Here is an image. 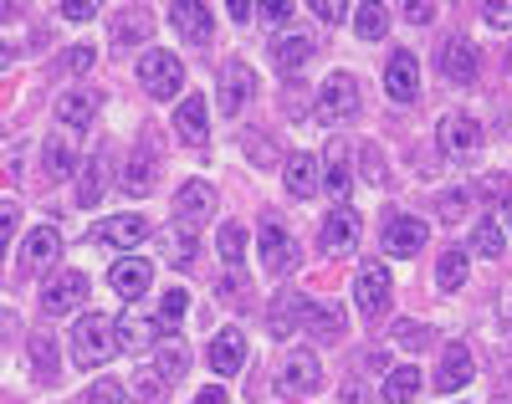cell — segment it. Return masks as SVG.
Here are the masks:
<instances>
[{
    "label": "cell",
    "mask_w": 512,
    "mask_h": 404,
    "mask_svg": "<svg viewBox=\"0 0 512 404\" xmlns=\"http://www.w3.org/2000/svg\"><path fill=\"white\" fill-rule=\"evenodd\" d=\"M113 348H118V318H108V312L77 318V328H72V364L98 369L103 358H113Z\"/></svg>",
    "instance_id": "6da1fadb"
},
{
    "label": "cell",
    "mask_w": 512,
    "mask_h": 404,
    "mask_svg": "<svg viewBox=\"0 0 512 404\" xmlns=\"http://www.w3.org/2000/svg\"><path fill=\"white\" fill-rule=\"evenodd\" d=\"M139 82H144V93L149 98H180V87H185V67H180V57L175 52H149L144 62H139Z\"/></svg>",
    "instance_id": "7a4b0ae2"
},
{
    "label": "cell",
    "mask_w": 512,
    "mask_h": 404,
    "mask_svg": "<svg viewBox=\"0 0 512 404\" xmlns=\"http://www.w3.org/2000/svg\"><path fill=\"white\" fill-rule=\"evenodd\" d=\"M359 103H364V93H359V82H354L349 72H333V77L318 87V118H328V123L354 118Z\"/></svg>",
    "instance_id": "3957f363"
},
{
    "label": "cell",
    "mask_w": 512,
    "mask_h": 404,
    "mask_svg": "<svg viewBox=\"0 0 512 404\" xmlns=\"http://www.w3.org/2000/svg\"><path fill=\"white\" fill-rule=\"evenodd\" d=\"M390 292H395L390 266H384V261H364L359 277H354V302H359L364 318H379V312L390 307Z\"/></svg>",
    "instance_id": "277c9868"
},
{
    "label": "cell",
    "mask_w": 512,
    "mask_h": 404,
    "mask_svg": "<svg viewBox=\"0 0 512 404\" xmlns=\"http://www.w3.org/2000/svg\"><path fill=\"white\" fill-rule=\"evenodd\" d=\"M436 139H441V154L446 159H472L482 149V123L472 113H451V118H441Z\"/></svg>",
    "instance_id": "5b68a950"
},
{
    "label": "cell",
    "mask_w": 512,
    "mask_h": 404,
    "mask_svg": "<svg viewBox=\"0 0 512 404\" xmlns=\"http://www.w3.org/2000/svg\"><path fill=\"white\" fill-rule=\"evenodd\" d=\"M323 384V364L318 353H287L277 369V394H313Z\"/></svg>",
    "instance_id": "8992f818"
},
{
    "label": "cell",
    "mask_w": 512,
    "mask_h": 404,
    "mask_svg": "<svg viewBox=\"0 0 512 404\" xmlns=\"http://www.w3.org/2000/svg\"><path fill=\"white\" fill-rule=\"evenodd\" d=\"M425 236H431V226H425L420 215H390L384 220V251L390 256H415L425 246Z\"/></svg>",
    "instance_id": "52a82bcc"
},
{
    "label": "cell",
    "mask_w": 512,
    "mask_h": 404,
    "mask_svg": "<svg viewBox=\"0 0 512 404\" xmlns=\"http://www.w3.org/2000/svg\"><path fill=\"white\" fill-rule=\"evenodd\" d=\"M384 93H390L395 103H415V93H420V62H415V52H395L390 62H384Z\"/></svg>",
    "instance_id": "ba28073f"
},
{
    "label": "cell",
    "mask_w": 512,
    "mask_h": 404,
    "mask_svg": "<svg viewBox=\"0 0 512 404\" xmlns=\"http://www.w3.org/2000/svg\"><path fill=\"white\" fill-rule=\"evenodd\" d=\"M108 282H113V292H118L123 302H139V297L154 287V266H149V261H139V256H123V261H113Z\"/></svg>",
    "instance_id": "9c48e42d"
},
{
    "label": "cell",
    "mask_w": 512,
    "mask_h": 404,
    "mask_svg": "<svg viewBox=\"0 0 512 404\" xmlns=\"http://www.w3.org/2000/svg\"><path fill=\"white\" fill-rule=\"evenodd\" d=\"M93 241H103L113 251H134L139 241H149V220L144 215H113L103 226H93Z\"/></svg>",
    "instance_id": "30bf717a"
},
{
    "label": "cell",
    "mask_w": 512,
    "mask_h": 404,
    "mask_svg": "<svg viewBox=\"0 0 512 404\" xmlns=\"http://www.w3.org/2000/svg\"><path fill=\"white\" fill-rule=\"evenodd\" d=\"M354 246H359V215L349 205H338L323 220V251L328 256H354Z\"/></svg>",
    "instance_id": "8fae6325"
},
{
    "label": "cell",
    "mask_w": 512,
    "mask_h": 404,
    "mask_svg": "<svg viewBox=\"0 0 512 404\" xmlns=\"http://www.w3.org/2000/svg\"><path fill=\"white\" fill-rule=\"evenodd\" d=\"M262 266H267L272 277H287L292 266H297V241L277 226V220H267V226H262Z\"/></svg>",
    "instance_id": "7c38bea8"
},
{
    "label": "cell",
    "mask_w": 512,
    "mask_h": 404,
    "mask_svg": "<svg viewBox=\"0 0 512 404\" xmlns=\"http://www.w3.org/2000/svg\"><path fill=\"white\" fill-rule=\"evenodd\" d=\"M441 72L451 82H472L482 72V57H477V41L472 36H451L446 47H441Z\"/></svg>",
    "instance_id": "4fadbf2b"
},
{
    "label": "cell",
    "mask_w": 512,
    "mask_h": 404,
    "mask_svg": "<svg viewBox=\"0 0 512 404\" xmlns=\"http://www.w3.org/2000/svg\"><path fill=\"white\" fill-rule=\"evenodd\" d=\"M472 374H477L472 353H466L461 343H451V348L441 353V364H436V389H441V394H456V389L472 384Z\"/></svg>",
    "instance_id": "5bb4252c"
},
{
    "label": "cell",
    "mask_w": 512,
    "mask_h": 404,
    "mask_svg": "<svg viewBox=\"0 0 512 404\" xmlns=\"http://www.w3.org/2000/svg\"><path fill=\"white\" fill-rule=\"evenodd\" d=\"M57 256H62V236L52 226H36L26 236V246H21V266H26V272H47V266H57Z\"/></svg>",
    "instance_id": "9a60e30c"
},
{
    "label": "cell",
    "mask_w": 512,
    "mask_h": 404,
    "mask_svg": "<svg viewBox=\"0 0 512 404\" xmlns=\"http://www.w3.org/2000/svg\"><path fill=\"white\" fill-rule=\"evenodd\" d=\"M82 297H88V277H82V272H67V277H52V282H47V292H41V307L62 318V312L82 307Z\"/></svg>",
    "instance_id": "2e32d148"
},
{
    "label": "cell",
    "mask_w": 512,
    "mask_h": 404,
    "mask_svg": "<svg viewBox=\"0 0 512 404\" xmlns=\"http://www.w3.org/2000/svg\"><path fill=\"white\" fill-rule=\"evenodd\" d=\"M205 358H210V369H216V374H226V379H231V374H241V369H246V338H241L236 328H221Z\"/></svg>",
    "instance_id": "e0dca14e"
},
{
    "label": "cell",
    "mask_w": 512,
    "mask_h": 404,
    "mask_svg": "<svg viewBox=\"0 0 512 404\" xmlns=\"http://www.w3.org/2000/svg\"><path fill=\"white\" fill-rule=\"evenodd\" d=\"M251 93H256L251 67H246V62H226V67H221V108H226V113H241V108L251 103Z\"/></svg>",
    "instance_id": "ac0fdd59"
},
{
    "label": "cell",
    "mask_w": 512,
    "mask_h": 404,
    "mask_svg": "<svg viewBox=\"0 0 512 404\" xmlns=\"http://www.w3.org/2000/svg\"><path fill=\"white\" fill-rule=\"evenodd\" d=\"M323 190H328L338 205L354 195V169H349V149H344V144H333L328 159H323Z\"/></svg>",
    "instance_id": "d6986e66"
},
{
    "label": "cell",
    "mask_w": 512,
    "mask_h": 404,
    "mask_svg": "<svg viewBox=\"0 0 512 404\" xmlns=\"http://www.w3.org/2000/svg\"><path fill=\"white\" fill-rule=\"evenodd\" d=\"M318 185H323L318 154H292V159H287V195L308 200V195H318Z\"/></svg>",
    "instance_id": "ffe728a7"
},
{
    "label": "cell",
    "mask_w": 512,
    "mask_h": 404,
    "mask_svg": "<svg viewBox=\"0 0 512 404\" xmlns=\"http://www.w3.org/2000/svg\"><path fill=\"white\" fill-rule=\"evenodd\" d=\"M175 128H180V139H185V144H195V149L210 139V113H205V98H200V93H195V98H185V103L175 108Z\"/></svg>",
    "instance_id": "44dd1931"
},
{
    "label": "cell",
    "mask_w": 512,
    "mask_h": 404,
    "mask_svg": "<svg viewBox=\"0 0 512 404\" xmlns=\"http://www.w3.org/2000/svg\"><path fill=\"white\" fill-rule=\"evenodd\" d=\"M169 21H175L180 36L195 41V47H205V41H210V6H190V0H175V6H169Z\"/></svg>",
    "instance_id": "7402d4cb"
},
{
    "label": "cell",
    "mask_w": 512,
    "mask_h": 404,
    "mask_svg": "<svg viewBox=\"0 0 512 404\" xmlns=\"http://www.w3.org/2000/svg\"><path fill=\"white\" fill-rule=\"evenodd\" d=\"M175 210H180L185 226H190V220L200 226V220H205L210 210H216V190L200 185V179H190V185H180V195H175Z\"/></svg>",
    "instance_id": "603a6c76"
},
{
    "label": "cell",
    "mask_w": 512,
    "mask_h": 404,
    "mask_svg": "<svg viewBox=\"0 0 512 404\" xmlns=\"http://www.w3.org/2000/svg\"><path fill=\"white\" fill-rule=\"evenodd\" d=\"M93 113H98V98H93V93H82V87H77V93H62V98H57V123L72 128V133H77V128H88Z\"/></svg>",
    "instance_id": "cb8c5ba5"
},
{
    "label": "cell",
    "mask_w": 512,
    "mask_h": 404,
    "mask_svg": "<svg viewBox=\"0 0 512 404\" xmlns=\"http://www.w3.org/2000/svg\"><path fill=\"white\" fill-rule=\"evenodd\" d=\"M303 312H308V302H303V297H297V292H282V297L272 302V318H267L272 338H292V333H297V323H303Z\"/></svg>",
    "instance_id": "d4e9b609"
},
{
    "label": "cell",
    "mask_w": 512,
    "mask_h": 404,
    "mask_svg": "<svg viewBox=\"0 0 512 404\" xmlns=\"http://www.w3.org/2000/svg\"><path fill=\"white\" fill-rule=\"evenodd\" d=\"M103 195H108V159L93 154L88 169H82V179H77V205H82V210H93Z\"/></svg>",
    "instance_id": "484cf974"
},
{
    "label": "cell",
    "mask_w": 512,
    "mask_h": 404,
    "mask_svg": "<svg viewBox=\"0 0 512 404\" xmlns=\"http://www.w3.org/2000/svg\"><path fill=\"white\" fill-rule=\"evenodd\" d=\"M159 246H164V256L175 261V266H195V256H200V241H195V231L185 226V220H180V226H169L159 236Z\"/></svg>",
    "instance_id": "4316f807"
},
{
    "label": "cell",
    "mask_w": 512,
    "mask_h": 404,
    "mask_svg": "<svg viewBox=\"0 0 512 404\" xmlns=\"http://www.w3.org/2000/svg\"><path fill=\"white\" fill-rule=\"evenodd\" d=\"M149 185H154V154L149 149L128 154V164H123V195H149Z\"/></svg>",
    "instance_id": "83f0119b"
},
{
    "label": "cell",
    "mask_w": 512,
    "mask_h": 404,
    "mask_svg": "<svg viewBox=\"0 0 512 404\" xmlns=\"http://www.w3.org/2000/svg\"><path fill=\"white\" fill-rule=\"evenodd\" d=\"M303 328H308L313 338H323V343H338V338H344V318H338V307H313V302H308Z\"/></svg>",
    "instance_id": "f1b7e54d"
},
{
    "label": "cell",
    "mask_w": 512,
    "mask_h": 404,
    "mask_svg": "<svg viewBox=\"0 0 512 404\" xmlns=\"http://www.w3.org/2000/svg\"><path fill=\"white\" fill-rule=\"evenodd\" d=\"M41 154H47V174H52V179H67V174L77 169V154H72V144H67V133H52V139L41 144Z\"/></svg>",
    "instance_id": "f546056e"
},
{
    "label": "cell",
    "mask_w": 512,
    "mask_h": 404,
    "mask_svg": "<svg viewBox=\"0 0 512 404\" xmlns=\"http://www.w3.org/2000/svg\"><path fill=\"white\" fill-rule=\"evenodd\" d=\"M154 348V328L144 318H118V353H144Z\"/></svg>",
    "instance_id": "4dcf8cb0"
},
{
    "label": "cell",
    "mask_w": 512,
    "mask_h": 404,
    "mask_svg": "<svg viewBox=\"0 0 512 404\" xmlns=\"http://www.w3.org/2000/svg\"><path fill=\"white\" fill-rule=\"evenodd\" d=\"M313 52H318V41H313V36H287V41H277V67L292 72V67H303Z\"/></svg>",
    "instance_id": "1f68e13d"
},
{
    "label": "cell",
    "mask_w": 512,
    "mask_h": 404,
    "mask_svg": "<svg viewBox=\"0 0 512 404\" xmlns=\"http://www.w3.org/2000/svg\"><path fill=\"white\" fill-rule=\"evenodd\" d=\"M415 389H420V369H415V364H400L390 379H384V399H390V404L415 399Z\"/></svg>",
    "instance_id": "d6a6232c"
},
{
    "label": "cell",
    "mask_w": 512,
    "mask_h": 404,
    "mask_svg": "<svg viewBox=\"0 0 512 404\" xmlns=\"http://www.w3.org/2000/svg\"><path fill=\"white\" fill-rule=\"evenodd\" d=\"M436 282H441V292H461V287H466V251H446V256H441Z\"/></svg>",
    "instance_id": "836d02e7"
},
{
    "label": "cell",
    "mask_w": 512,
    "mask_h": 404,
    "mask_svg": "<svg viewBox=\"0 0 512 404\" xmlns=\"http://www.w3.org/2000/svg\"><path fill=\"white\" fill-rule=\"evenodd\" d=\"M354 31L364 41H379L384 36V6H379V0H364V6L354 11Z\"/></svg>",
    "instance_id": "e575fe53"
},
{
    "label": "cell",
    "mask_w": 512,
    "mask_h": 404,
    "mask_svg": "<svg viewBox=\"0 0 512 404\" xmlns=\"http://www.w3.org/2000/svg\"><path fill=\"white\" fill-rule=\"evenodd\" d=\"M472 251H482L487 261L507 251V236H502V226H497V220H482V226L472 231Z\"/></svg>",
    "instance_id": "d590c367"
},
{
    "label": "cell",
    "mask_w": 512,
    "mask_h": 404,
    "mask_svg": "<svg viewBox=\"0 0 512 404\" xmlns=\"http://www.w3.org/2000/svg\"><path fill=\"white\" fill-rule=\"evenodd\" d=\"M216 246H221V261H226V266H241V256H246V231L231 220V226H221Z\"/></svg>",
    "instance_id": "8d00e7d4"
},
{
    "label": "cell",
    "mask_w": 512,
    "mask_h": 404,
    "mask_svg": "<svg viewBox=\"0 0 512 404\" xmlns=\"http://www.w3.org/2000/svg\"><path fill=\"white\" fill-rule=\"evenodd\" d=\"M185 307H190V297H185L180 287H175V292H164V302H159V323H164V328H180Z\"/></svg>",
    "instance_id": "74e56055"
},
{
    "label": "cell",
    "mask_w": 512,
    "mask_h": 404,
    "mask_svg": "<svg viewBox=\"0 0 512 404\" xmlns=\"http://www.w3.org/2000/svg\"><path fill=\"white\" fill-rule=\"evenodd\" d=\"M159 364H164V379H180V374H185V348L169 338V343L159 348Z\"/></svg>",
    "instance_id": "f35d334b"
},
{
    "label": "cell",
    "mask_w": 512,
    "mask_h": 404,
    "mask_svg": "<svg viewBox=\"0 0 512 404\" xmlns=\"http://www.w3.org/2000/svg\"><path fill=\"white\" fill-rule=\"evenodd\" d=\"M31 353H36V374L41 379H57V364H52V338H31Z\"/></svg>",
    "instance_id": "ab89813d"
},
{
    "label": "cell",
    "mask_w": 512,
    "mask_h": 404,
    "mask_svg": "<svg viewBox=\"0 0 512 404\" xmlns=\"http://www.w3.org/2000/svg\"><path fill=\"white\" fill-rule=\"evenodd\" d=\"M144 36H149V16H144V11H134V16L118 21V41H123V47H128V41H144Z\"/></svg>",
    "instance_id": "60d3db41"
},
{
    "label": "cell",
    "mask_w": 512,
    "mask_h": 404,
    "mask_svg": "<svg viewBox=\"0 0 512 404\" xmlns=\"http://www.w3.org/2000/svg\"><path fill=\"white\" fill-rule=\"evenodd\" d=\"M395 343H400V348H431V328H420V323H400V328H395Z\"/></svg>",
    "instance_id": "b9f144b4"
},
{
    "label": "cell",
    "mask_w": 512,
    "mask_h": 404,
    "mask_svg": "<svg viewBox=\"0 0 512 404\" xmlns=\"http://www.w3.org/2000/svg\"><path fill=\"white\" fill-rule=\"evenodd\" d=\"M67 21H93L98 16V6H93V0H62V6H57Z\"/></svg>",
    "instance_id": "7bdbcfd3"
},
{
    "label": "cell",
    "mask_w": 512,
    "mask_h": 404,
    "mask_svg": "<svg viewBox=\"0 0 512 404\" xmlns=\"http://www.w3.org/2000/svg\"><path fill=\"white\" fill-rule=\"evenodd\" d=\"M164 384H169V379H164V374H154V369H139V394H144V399H149V404H154V399H159V394H164Z\"/></svg>",
    "instance_id": "ee69618b"
},
{
    "label": "cell",
    "mask_w": 512,
    "mask_h": 404,
    "mask_svg": "<svg viewBox=\"0 0 512 404\" xmlns=\"http://www.w3.org/2000/svg\"><path fill=\"white\" fill-rule=\"evenodd\" d=\"M88 404H123V389H118L113 379H103V384L88 389Z\"/></svg>",
    "instance_id": "f6af8a7d"
},
{
    "label": "cell",
    "mask_w": 512,
    "mask_h": 404,
    "mask_svg": "<svg viewBox=\"0 0 512 404\" xmlns=\"http://www.w3.org/2000/svg\"><path fill=\"white\" fill-rule=\"evenodd\" d=\"M461 210H466V190H446V200H441V220H461Z\"/></svg>",
    "instance_id": "bcb514c9"
},
{
    "label": "cell",
    "mask_w": 512,
    "mask_h": 404,
    "mask_svg": "<svg viewBox=\"0 0 512 404\" xmlns=\"http://www.w3.org/2000/svg\"><path fill=\"white\" fill-rule=\"evenodd\" d=\"M482 21L487 26H512V6H482Z\"/></svg>",
    "instance_id": "7dc6e473"
},
{
    "label": "cell",
    "mask_w": 512,
    "mask_h": 404,
    "mask_svg": "<svg viewBox=\"0 0 512 404\" xmlns=\"http://www.w3.org/2000/svg\"><path fill=\"white\" fill-rule=\"evenodd\" d=\"M292 11H297V6H287V0H282V6H256V16H262V21H272V26H277V21H287Z\"/></svg>",
    "instance_id": "c3c4849f"
},
{
    "label": "cell",
    "mask_w": 512,
    "mask_h": 404,
    "mask_svg": "<svg viewBox=\"0 0 512 404\" xmlns=\"http://www.w3.org/2000/svg\"><path fill=\"white\" fill-rule=\"evenodd\" d=\"M349 6H338V0H328V6H318V21H344Z\"/></svg>",
    "instance_id": "681fc988"
},
{
    "label": "cell",
    "mask_w": 512,
    "mask_h": 404,
    "mask_svg": "<svg viewBox=\"0 0 512 404\" xmlns=\"http://www.w3.org/2000/svg\"><path fill=\"white\" fill-rule=\"evenodd\" d=\"M405 16H410L415 26H431V21H436V6H410Z\"/></svg>",
    "instance_id": "f907efd6"
},
{
    "label": "cell",
    "mask_w": 512,
    "mask_h": 404,
    "mask_svg": "<svg viewBox=\"0 0 512 404\" xmlns=\"http://www.w3.org/2000/svg\"><path fill=\"white\" fill-rule=\"evenodd\" d=\"M88 62H93V52H88V47H77V52H67V57H62V67H67V72H72V67H88Z\"/></svg>",
    "instance_id": "816d5d0a"
},
{
    "label": "cell",
    "mask_w": 512,
    "mask_h": 404,
    "mask_svg": "<svg viewBox=\"0 0 512 404\" xmlns=\"http://www.w3.org/2000/svg\"><path fill=\"white\" fill-rule=\"evenodd\" d=\"M190 404H226V389H200Z\"/></svg>",
    "instance_id": "f5cc1de1"
},
{
    "label": "cell",
    "mask_w": 512,
    "mask_h": 404,
    "mask_svg": "<svg viewBox=\"0 0 512 404\" xmlns=\"http://www.w3.org/2000/svg\"><path fill=\"white\" fill-rule=\"evenodd\" d=\"M16 220H21L16 215V200H6V236H16Z\"/></svg>",
    "instance_id": "db71d44e"
},
{
    "label": "cell",
    "mask_w": 512,
    "mask_h": 404,
    "mask_svg": "<svg viewBox=\"0 0 512 404\" xmlns=\"http://www.w3.org/2000/svg\"><path fill=\"white\" fill-rule=\"evenodd\" d=\"M502 226H507V236H512V195L502 200Z\"/></svg>",
    "instance_id": "11a10c76"
},
{
    "label": "cell",
    "mask_w": 512,
    "mask_h": 404,
    "mask_svg": "<svg viewBox=\"0 0 512 404\" xmlns=\"http://www.w3.org/2000/svg\"><path fill=\"white\" fill-rule=\"evenodd\" d=\"M507 67H512V52H507Z\"/></svg>",
    "instance_id": "9f6ffc18"
}]
</instances>
